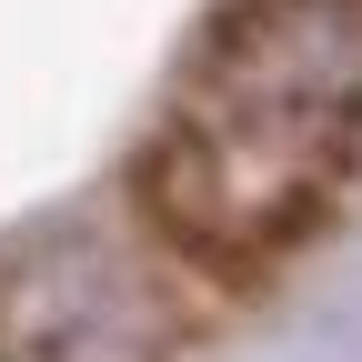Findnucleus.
<instances>
[{
  "label": "nucleus",
  "instance_id": "2",
  "mask_svg": "<svg viewBox=\"0 0 362 362\" xmlns=\"http://www.w3.org/2000/svg\"><path fill=\"white\" fill-rule=\"evenodd\" d=\"M171 352H181V302L161 252L61 232L0 262V362H171Z\"/></svg>",
  "mask_w": 362,
  "mask_h": 362
},
{
  "label": "nucleus",
  "instance_id": "1",
  "mask_svg": "<svg viewBox=\"0 0 362 362\" xmlns=\"http://www.w3.org/2000/svg\"><path fill=\"white\" fill-rule=\"evenodd\" d=\"M362 171V0H232L171 81L131 211L211 292L272 282Z\"/></svg>",
  "mask_w": 362,
  "mask_h": 362
}]
</instances>
